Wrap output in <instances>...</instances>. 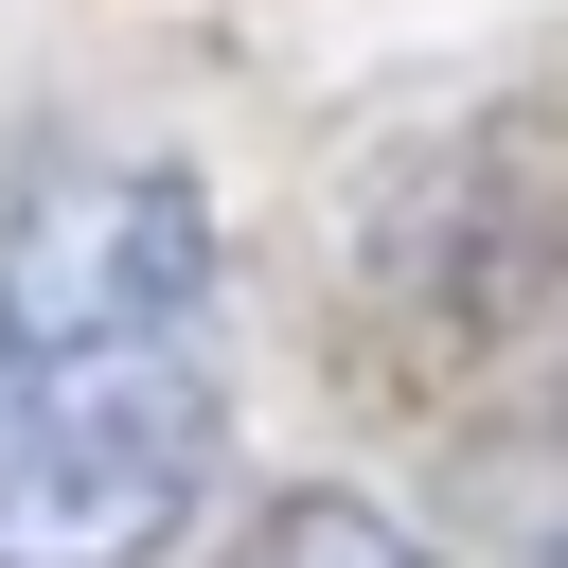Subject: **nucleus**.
I'll list each match as a JSON object with an SVG mask.
<instances>
[{"label": "nucleus", "mask_w": 568, "mask_h": 568, "mask_svg": "<svg viewBox=\"0 0 568 568\" xmlns=\"http://www.w3.org/2000/svg\"><path fill=\"white\" fill-rule=\"evenodd\" d=\"M231 302L178 160H36L0 195V568H160L213 497Z\"/></svg>", "instance_id": "obj_1"}, {"label": "nucleus", "mask_w": 568, "mask_h": 568, "mask_svg": "<svg viewBox=\"0 0 568 568\" xmlns=\"http://www.w3.org/2000/svg\"><path fill=\"white\" fill-rule=\"evenodd\" d=\"M231 568H426V550H408L390 515H355V497H284V515H266Z\"/></svg>", "instance_id": "obj_2"}, {"label": "nucleus", "mask_w": 568, "mask_h": 568, "mask_svg": "<svg viewBox=\"0 0 568 568\" xmlns=\"http://www.w3.org/2000/svg\"><path fill=\"white\" fill-rule=\"evenodd\" d=\"M550 568H568V550H550Z\"/></svg>", "instance_id": "obj_3"}]
</instances>
